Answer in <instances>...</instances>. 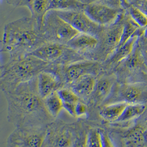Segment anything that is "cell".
Returning <instances> with one entry per match:
<instances>
[{
    "instance_id": "30",
    "label": "cell",
    "mask_w": 147,
    "mask_h": 147,
    "mask_svg": "<svg viewBox=\"0 0 147 147\" xmlns=\"http://www.w3.org/2000/svg\"><path fill=\"white\" fill-rule=\"evenodd\" d=\"M84 3L88 5L93 3H101L108 5L113 7L122 8L123 5L120 0H80Z\"/></svg>"
},
{
    "instance_id": "5",
    "label": "cell",
    "mask_w": 147,
    "mask_h": 147,
    "mask_svg": "<svg viewBox=\"0 0 147 147\" xmlns=\"http://www.w3.org/2000/svg\"><path fill=\"white\" fill-rule=\"evenodd\" d=\"M125 17L123 14L116 23L104 27L101 33L98 37V46L90 56L89 60L102 63L114 53L120 43Z\"/></svg>"
},
{
    "instance_id": "31",
    "label": "cell",
    "mask_w": 147,
    "mask_h": 147,
    "mask_svg": "<svg viewBox=\"0 0 147 147\" xmlns=\"http://www.w3.org/2000/svg\"><path fill=\"white\" fill-rule=\"evenodd\" d=\"M100 129L103 147H116L113 140L107 131L101 128Z\"/></svg>"
},
{
    "instance_id": "19",
    "label": "cell",
    "mask_w": 147,
    "mask_h": 147,
    "mask_svg": "<svg viewBox=\"0 0 147 147\" xmlns=\"http://www.w3.org/2000/svg\"><path fill=\"white\" fill-rule=\"evenodd\" d=\"M87 5L80 0H49L48 11H84Z\"/></svg>"
},
{
    "instance_id": "21",
    "label": "cell",
    "mask_w": 147,
    "mask_h": 147,
    "mask_svg": "<svg viewBox=\"0 0 147 147\" xmlns=\"http://www.w3.org/2000/svg\"><path fill=\"white\" fill-rule=\"evenodd\" d=\"M62 101L64 110L69 116L75 118V107L80 98L69 87H64L57 91Z\"/></svg>"
},
{
    "instance_id": "25",
    "label": "cell",
    "mask_w": 147,
    "mask_h": 147,
    "mask_svg": "<svg viewBox=\"0 0 147 147\" xmlns=\"http://www.w3.org/2000/svg\"><path fill=\"white\" fill-rule=\"evenodd\" d=\"M85 143L87 147H103L100 127L93 126L89 129Z\"/></svg>"
},
{
    "instance_id": "1",
    "label": "cell",
    "mask_w": 147,
    "mask_h": 147,
    "mask_svg": "<svg viewBox=\"0 0 147 147\" xmlns=\"http://www.w3.org/2000/svg\"><path fill=\"white\" fill-rule=\"evenodd\" d=\"M37 77L3 93L7 101V121L15 127L47 126L54 120L39 93Z\"/></svg>"
},
{
    "instance_id": "34",
    "label": "cell",
    "mask_w": 147,
    "mask_h": 147,
    "mask_svg": "<svg viewBox=\"0 0 147 147\" xmlns=\"http://www.w3.org/2000/svg\"><path fill=\"white\" fill-rule=\"evenodd\" d=\"M85 142H86V140H84V141H83V142H82V143H81L77 147H86V146Z\"/></svg>"
},
{
    "instance_id": "7",
    "label": "cell",
    "mask_w": 147,
    "mask_h": 147,
    "mask_svg": "<svg viewBox=\"0 0 147 147\" xmlns=\"http://www.w3.org/2000/svg\"><path fill=\"white\" fill-rule=\"evenodd\" d=\"M31 55L50 64L61 66L87 59L66 44L54 43H47Z\"/></svg>"
},
{
    "instance_id": "32",
    "label": "cell",
    "mask_w": 147,
    "mask_h": 147,
    "mask_svg": "<svg viewBox=\"0 0 147 147\" xmlns=\"http://www.w3.org/2000/svg\"><path fill=\"white\" fill-rule=\"evenodd\" d=\"M132 5L138 8L147 16V0H134Z\"/></svg>"
},
{
    "instance_id": "9",
    "label": "cell",
    "mask_w": 147,
    "mask_h": 147,
    "mask_svg": "<svg viewBox=\"0 0 147 147\" xmlns=\"http://www.w3.org/2000/svg\"><path fill=\"white\" fill-rule=\"evenodd\" d=\"M147 101V85L143 84L119 85L116 82L110 95L102 106L118 102H125L128 103H144Z\"/></svg>"
},
{
    "instance_id": "12",
    "label": "cell",
    "mask_w": 147,
    "mask_h": 147,
    "mask_svg": "<svg viewBox=\"0 0 147 147\" xmlns=\"http://www.w3.org/2000/svg\"><path fill=\"white\" fill-rule=\"evenodd\" d=\"M55 12L80 33L90 34L98 37L104 28L103 26L92 20L84 11H55Z\"/></svg>"
},
{
    "instance_id": "22",
    "label": "cell",
    "mask_w": 147,
    "mask_h": 147,
    "mask_svg": "<svg viewBox=\"0 0 147 147\" xmlns=\"http://www.w3.org/2000/svg\"><path fill=\"white\" fill-rule=\"evenodd\" d=\"M44 103L47 112L54 120L58 118L64 110L62 101L57 92L46 97L44 99Z\"/></svg>"
},
{
    "instance_id": "2",
    "label": "cell",
    "mask_w": 147,
    "mask_h": 147,
    "mask_svg": "<svg viewBox=\"0 0 147 147\" xmlns=\"http://www.w3.org/2000/svg\"><path fill=\"white\" fill-rule=\"evenodd\" d=\"M41 26L33 17H23L5 25L1 41V64L31 54L47 44Z\"/></svg>"
},
{
    "instance_id": "17",
    "label": "cell",
    "mask_w": 147,
    "mask_h": 147,
    "mask_svg": "<svg viewBox=\"0 0 147 147\" xmlns=\"http://www.w3.org/2000/svg\"><path fill=\"white\" fill-rule=\"evenodd\" d=\"M96 78L97 76L93 75H86L74 81L68 87L79 96L81 100L87 103L93 92Z\"/></svg>"
},
{
    "instance_id": "20",
    "label": "cell",
    "mask_w": 147,
    "mask_h": 147,
    "mask_svg": "<svg viewBox=\"0 0 147 147\" xmlns=\"http://www.w3.org/2000/svg\"><path fill=\"white\" fill-rule=\"evenodd\" d=\"M122 139L128 147H140L143 146L146 140L144 130L140 126H134L123 133Z\"/></svg>"
},
{
    "instance_id": "3",
    "label": "cell",
    "mask_w": 147,
    "mask_h": 147,
    "mask_svg": "<svg viewBox=\"0 0 147 147\" xmlns=\"http://www.w3.org/2000/svg\"><path fill=\"white\" fill-rule=\"evenodd\" d=\"M51 64L31 54L1 64L0 88L9 93L20 84L36 78Z\"/></svg>"
},
{
    "instance_id": "33",
    "label": "cell",
    "mask_w": 147,
    "mask_h": 147,
    "mask_svg": "<svg viewBox=\"0 0 147 147\" xmlns=\"http://www.w3.org/2000/svg\"><path fill=\"white\" fill-rule=\"evenodd\" d=\"M120 1L123 7H125V6L128 7L129 6L132 5L134 0H120Z\"/></svg>"
},
{
    "instance_id": "27",
    "label": "cell",
    "mask_w": 147,
    "mask_h": 147,
    "mask_svg": "<svg viewBox=\"0 0 147 147\" xmlns=\"http://www.w3.org/2000/svg\"><path fill=\"white\" fill-rule=\"evenodd\" d=\"M128 7L129 16L132 19V20L137 24H138L140 27H147V15L142 12L138 8L132 5Z\"/></svg>"
},
{
    "instance_id": "8",
    "label": "cell",
    "mask_w": 147,
    "mask_h": 147,
    "mask_svg": "<svg viewBox=\"0 0 147 147\" xmlns=\"http://www.w3.org/2000/svg\"><path fill=\"white\" fill-rule=\"evenodd\" d=\"M47 126L15 127L7 138L6 147H42Z\"/></svg>"
},
{
    "instance_id": "4",
    "label": "cell",
    "mask_w": 147,
    "mask_h": 147,
    "mask_svg": "<svg viewBox=\"0 0 147 147\" xmlns=\"http://www.w3.org/2000/svg\"><path fill=\"white\" fill-rule=\"evenodd\" d=\"M86 120L69 123L55 119L47 126L42 147H77L86 140L93 123Z\"/></svg>"
},
{
    "instance_id": "35",
    "label": "cell",
    "mask_w": 147,
    "mask_h": 147,
    "mask_svg": "<svg viewBox=\"0 0 147 147\" xmlns=\"http://www.w3.org/2000/svg\"><path fill=\"white\" fill-rule=\"evenodd\" d=\"M144 36L146 38H147V27H146V28L144 30Z\"/></svg>"
},
{
    "instance_id": "16",
    "label": "cell",
    "mask_w": 147,
    "mask_h": 147,
    "mask_svg": "<svg viewBox=\"0 0 147 147\" xmlns=\"http://www.w3.org/2000/svg\"><path fill=\"white\" fill-rule=\"evenodd\" d=\"M138 36L136 34L123 44L117 48L110 57L102 63L103 71H110V69L114 66H117L122 61L127 58L134 52Z\"/></svg>"
},
{
    "instance_id": "15",
    "label": "cell",
    "mask_w": 147,
    "mask_h": 147,
    "mask_svg": "<svg viewBox=\"0 0 147 147\" xmlns=\"http://www.w3.org/2000/svg\"><path fill=\"white\" fill-rule=\"evenodd\" d=\"M98 44L99 39L97 37L90 34L79 33L66 45L89 60L90 56L95 51Z\"/></svg>"
},
{
    "instance_id": "10",
    "label": "cell",
    "mask_w": 147,
    "mask_h": 147,
    "mask_svg": "<svg viewBox=\"0 0 147 147\" xmlns=\"http://www.w3.org/2000/svg\"><path fill=\"white\" fill-rule=\"evenodd\" d=\"M117 76L110 71H102L96 78V82L93 92L87 104L91 114L98 112L111 93L114 86L117 82Z\"/></svg>"
},
{
    "instance_id": "13",
    "label": "cell",
    "mask_w": 147,
    "mask_h": 147,
    "mask_svg": "<svg viewBox=\"0 0 147 147\" xmlns=\"http://www.w3.org/2000/svg\"><path fill=\"white\" fill-rule=\"evenodd\" d=\"M84 12L92 20L103 27L113 24L123 14V9L121 8L101 3L88 4Z\"/></svg>"
},
{
    "instance_id": "6",
    "label": "cell",
    "mask_w": 147,
    "mask_h": 147,
    "mask_svg": "<svg viewBox=\"0 0 147 147\" xmlns=\"http://www.w3.org/2000/svg\"><path fill=\"white\" fill-rule=\"evenodd\" d=\"M42 33L47 43L67 44L79 33L54 11H48L41 24Z\"/></svg>"
},
{
    "instance_id": "14",
    "label": "cell",
    "mask_w": 147,
    "mask_h": 147,
    "mask_svg": "<svg viewBox=\"0 0 147 147\" xmlns=\"http://www.w3.org/2000/svg\"><path fill=\"white\" fill-rule=\"evenodd\" d=\"M62 71L68 87L82 76L93 75L98 76L103 71L102 63L92 60H82L62 66Z\"/></svg>"
},
{
    "instance_id": "26",
    "label": "cell",
    "mask_w": 147,
    "mask_h": 147,
    "mask_svg": "<svg viewBox=\"0 0 147 147\" xmlns=\"http://www.w3.org/2000/svg\"><path fill=\"white\" fill-rule=\"evenodd\" d=\"M139 26L132 20L130 16L129 18H126L124 23L122 35L119 47L122 46L132 36L136 34L137 32L139 29Z\"/></svg>"
},
{
    "instance_id": "11",
    "label": "cell",
    "mask_w": 147,
    "mask_h": 147,
    "mask_svg": "<svg viewBox=\"0 0 147 147\" xmlns=\"http://www.w3.org/2000/svg\"><path fill=\"white\" fill-rule=\"evenodd\" d=\"M37 79L39 93L44 100L61 89L68 87L61 65L51 64L38 76Z\"/></svg>"
},
{
    "instance_id": "24",
    "label": "cell",
    "mask_w": 147,
    "mask_h": 147,
    "mask_svg": "<svg viewBox=\"0 0 147 147\" xmlns=\"http://www.w3.org/2000/svg\"><path fill=\"white\" fill-rule=\"evenodd\" d=\"M49 0H33L32 17L38 21L41 26L42 20L47 12Z\"/></svg>"
},
{
    "instance_id": "23",
    "label": "cell",
    "mask_w": 147,
    "mask_h": 147,
    "mask_svg": "<svg viewBox=\"0 0 147 147\" xmlns=\"http://www.w3.org/2000/svg\"><path fill=\"white\" fill-rule=\"evenodd\" d=\"M145 103H128L116 122H127L140 117L146 110Z\"/></svg>"
},
{
    "instance_id": "29",
    "label": "cell",
    "mask_w": 147,
    "mask_h": 147,
    "mask_svg": "<svg viewBox=\"0 0 147 147\" xmlns=\"http://www.w3.org/2000/svg\"><path fill=\"white\" fill-rule=\"evenodd\" d=\"M7 4L14 7H26L31 12L33 0H5Z\"/></svg>"
},
{
    "instance_id": "28",
    "label": "cell",
    "mask_w": 147,
    "mask_h": 147,
    "mask_svg": "<svg viewBox=\"0 0 147 147\" xmlns=\"http://www.w3.org/2000/svg\"><path fill=\"white\" fill-rule=\"evenodd\" d=\"M90 117V110L87 103L79 101L75 107V118L79 120H88Z\"/></svg>"
},
{
    "instance_id": "18",
    "label": "cell",
    "mask_w": 147,
    "mask_h": 147,
    "mask_svg": "<svg viewBox=\"0 0 147 147\" xmlns=\"http://www.w3.org/2000/svg\"><path fill=\"white\" fill-rule=\"evenodd\" d=\"M128 104L125 102H118L105 105L99 109L98 116L105 122L111 123L116 122Z\"/></svg>"
}]
</instances>
